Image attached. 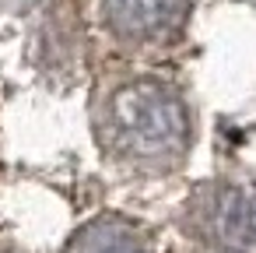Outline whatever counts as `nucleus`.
I'll return each mask as SVG.
<instances>
[{"instance_id": "nucleus-1", "label": "nucleus", "mask_w": 256, "mask_h": 253, "mask_svg": "<svg viewBox=\"0 0 256 253\" xmlns=\"http://www.w3.org/2000/svg\"><path fill=\"white\" fill-rule=\"evenodd\" d=\"M78 253H148V246L126 228H102L88 239V246H78Z\"/></svg>"}]
</instances>
